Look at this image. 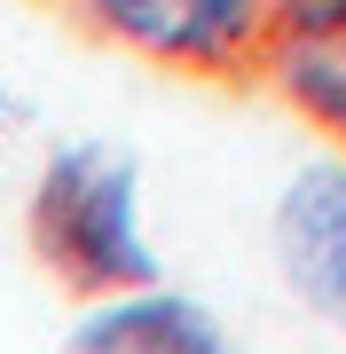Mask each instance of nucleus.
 <instances>
[{
  "instance_id": "nucleus-1",
  "label": "nucleus",
  "mask_w": 346,
  "mask_h": 354,
  "mask_svg": "<svg viewBox=\"0 0 346 354\" xmlns=\"http://www.w3.org/2000/svg\"><path fill=\"white\" fill-rule=\"evenodd\" d=\"M24 228H32V260L87 307L157 283V252L142 236V197H134V158L126 150H103V142L55 150L39 165Z\"/></svg>"
},
{
  "instance_id": "nucleus-3",
  "label": "nucleus",
  "mask_w": 346,
  "mask_h": 354,
  "mask_svg": "<svg viewBox=\"0 0 346 354\" xmlns=\"http://www.w3.org/2000/svg\"><path fill=\"white\" fill-rule=\"evenodd\" d=\"M252 79L346 150V0H276Z\"/></svg>"
},
{
  "instance_id": "nucleus-5",
  "label": "nucleus",
  "mask_w": 346,
  "mask_h": 354,
  "mask_svg": "<svg viewBox=\"0 0 346 354\" xmlns=\"http://www.w3.org/2000/svg\"><path fill=\"white\" fill-rule=\"evenodd\" d=\"M71 354H236V346L197 299L142 283L118 299H95L87 323L71 330Z\"/></svg>"
},
{
  "instance_id": "nucleus-2",
  "label": "nucleus",
  "mask_w": 346,
  "mask_h": 354,
  "mask_svg": "<svg viewBox=\"0 0 346 354\" xmlns=\"http://www.w3.org/2000/svg\"><path fill=\"white\" fill-rule=\"evenodd\" d=\"M87 32L189 79H252L276 0H79Z\"/></svg>"
},
{
  "instance_id": "nucleus-4",
  "label": "nucleus",
  "mask_w": 346,
  "mask_h": 354,
  "mask_svg": "<svg viewBox=\"0 0 346 354\" xmlns=\"http://www.w3.org/2000/svg\"><path fill=\"white\" fill-rule=\"evenodd\" d=\"M276 260L323 323L346 330V158L307 165L276 205Z\"/></svg>"
}]
</instances>
